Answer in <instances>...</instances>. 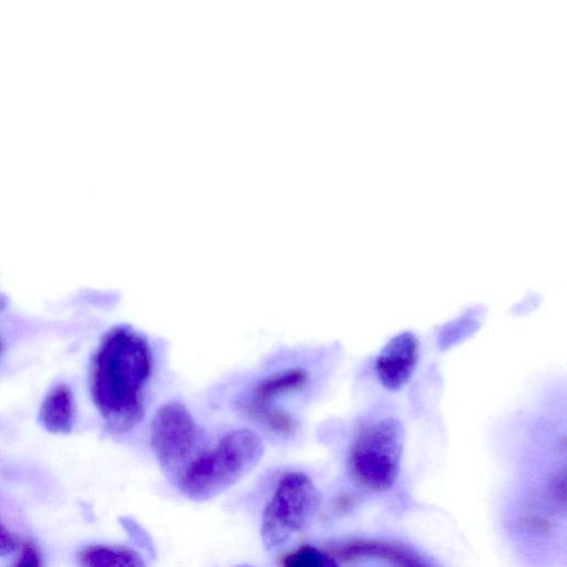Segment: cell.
Listing matches in <instances>:
<instances>
[{
    "label": "cell",
    "mask_w": 567,
    "mask_h": 567,
    "mask_svg": "<svg viewBox=\"0 0 567 567\" xmlns=\"http://www.w3.org/2000/svg\"><path fill=\"white\" fill-rule=\"evenodd\" d=\"M152 363L148 343L134 330L115 327L104 336L92 359L90 388L111 431H128L142 420Z\"/></svg>",
    "instance_id": "cell-1"
},
{
    "label": "cell",
    "mask_w": 567,
    "mask_h": 567,
    "mask_svg": "<svg viewBox=\"0 0 567 567\" xmlns=\"http://www.w3.org/2000/svg\"><path fill=\"white\" fill-rule=\"evenodd\" d=\"M262 455V442L249 429H238L205 447L181 473L175 485L194 501L209 499L246 475Z\"/></svg>",
    "instance_id": "cell-2"
},
{
    "label": "cell",
    "mask_w": 567,
    "mask_h": 567,
    "mask_svg": "<svg viewBox=\"0 0 567 567\" xmlns=\"http://www.w3.org/2000/svg\"><path fill=\"white\" fill-rule=\"evenodd\" d=\"M403 439V429L396 419L388 416L364 423L349 453L354 477L373 491L391 487L399 473Z\"/></svg>",
    "instance_id": "cell-3"
},
{
    "label": "cell",
    "mask_w": 567,
    "mask_h": 567,
    "mask_svg": "<svg viewBox=\"0 0 567 567\" xmlns=\"http://www.w3.org/2000/svg\"><path fill=\"white\" fill-rule=\"evenodd\" d=\"M320 493L312 481L299 472L285 473L278 481L261 519V539L267 548L286 543L315 517Z\"/></svg>",
    "instance_id": "cell-4"
},
{
    "label": "cell",
    "mask_w": 567,
    "mask_h": 567,
    "mask_svg": "<svg viewBox=\"0 0 567 567\" xmlns=\"http://www.w3.org/2000/svg\"><path fill=\"white\" fill-rule=\"evenodd\" d=\"M151 445L173 483L206 447L199 425L178 402L166 403L157 410L151 424Z\"/></svg>",
    "instance_id": "cell-5"
},
{
    "label": "cell",
    "mask_w": 567,
    "mask_h": 567,
    "mask_svg": "<svg viewBox=\"0 0 567 567\" xmlns=\"http://www.w3.org/2000/svg\"><path fill=\"white\" fill-rule=\"evenodd\" d=\"M309 381V373L301 368L278 371L260 380L243 403V410L251 419L267 429L292 434L297 430L296 420L286 411L274 405V400L290 391L302 389Z\"/></svg>",
    "instance_id": "cell-6"
},
{
    "label": "cell",
    "mask_w": 567,
    "mask_h": 567,
    "mask_svg": "<svg viewBox=\"0 0 567 567\" xmlns=\"http://www.w3.org/2000/svg\"><path fill=\"white\" fill-rule=\"evenodd\" d=\"M419 349V340L412 332L393 337L375 359L374 373L379 382L388 390L401 389L414 372Z\"/></svg>",
    "instance_id": "cell-7"
},
{
    "label": "cell",
    "mask_w": 567,
    "mask_h": 567,
    "mask_svg": "<svg viewBox=\"0 0 567 567\" xmlns=\"http://www.w3.org/2000/svg\"><path fill=\"white\" fill-rule=\"evenodd\" d=\"M329 553L342 561L378 558L396 567H432L417 551L401 544L378 539H353L332 546Z\"/></svg>",
    "instance_id": "cell-8"
},
{
    "label": "cell",
    "mask_w": 567,
    "mask_h": 567,
    "mask_svg": "<svg viewBox=\"0 0 567 567\" xmlns=\"http://www.w3.org/2000/svg\"><path fill=\"white\" fill-rule=\"evenodd\" d=\"M40 421L52 432H68L74 421L73 394L66 384L55 385L45 396Z\"/></svg>",
    "instance_id": "cell-9"
},
{
    "label": "cell",
    "mask_w": 567,
    "mask_h": 567,
    "mask_svg": "<svg viewBox=\"0 0 567 567\" xmlns=\"http://www.w3.org/2000/svg\"><path fill=\"white\" fill-rule=\"evenodd\" d=\"M78 561L81 567H144L141 555L123 546H85L79 551Z\"/></svg>",
    "instance_id": "cell-10"
},
{
    "label": "cell",
    "mask_w": 567,
    "mask_h": 567,
    "mask_svg": "<svg viewBox=\"0 0 567 567\" xmlns=\"http://www.w3.org/2000/svg\"><path fill=\"white\" fill-rule=\"evenodd\" d=\"M282 567H339L337 559L329 553L313 546H302L286 555Z\"/></svg>",
    "instance_id": "cell-11"
},
{
    "label": "cell",
    "mask_w": 567,
    "mask_h": 567,
    "mask_svg": "<svg viewBox=\"0 0 567 567\" xmlns=\"http://www.w3.org/2000/svg\"><path fill=\"white\" fill-rule=\"evenodd\" d=\"M12 567H43L39 547L31 540L24 542Z\"/></svg>",
    "instance_id": "cell-12"
},
{
    "label": "cell",
    "mask_w": 567,
    "mask_h": 567,
    "mask_svg": "<svg viewBox=\"0 0 567 567\" xmlns=\"http://www.w3.org/2000/svg\"><path fill=\"white\" fill-rule=\"evenodd\" d=\"M19 546L17 536L0 519V557H4Z\"/></svg>",
    "instance_id": "cell-13"
},
{
    "label": "cell",
    "mask_w": 567,
    "mask_h": 567,
    "mask_svg": "<svg viewBox=\"0 0 567 567\" xmlns=\"http://www.w3.org/2000/svg\"><path fill=\"white\" fill-rule=\"evenodd\" d=\"M554 497L558 503L565 504L566 501V475L565 471H561L556 475L553 482Z\"/></svg>",
    "instance_id": "cell-14"
},
{
    "label": "cell",
    "mask_w": 567,
    "mask_h": 567,
    "mask_svg": "<svg viewBox=\"0 0 567 567\" xmlns=\"http://www.w3.org/2000/svg\"><path fill=\"white\" fill-rule=\"evenodd\" d=\"M240 567H249V566H240Z\"/></svg>",
    "instance_id": "cell-15"
}]
</instances>
